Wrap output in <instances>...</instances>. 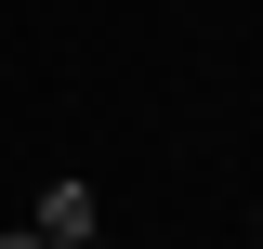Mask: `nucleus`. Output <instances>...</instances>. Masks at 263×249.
I'll use <instances>...</instances> for the list:
<instances>
[{"mask_svg":"<svg viewBox=\"0 0 263 249\" xmlns=\"http://www.w3.org/2000/svg\"><path fill=\"white\" fill-rule=\"evenodd\" d=\"M92 223H105V197L79 184V171H53V184H40V210H27V236H40V249H92Z\"/></svg>","mask_w":263,"mask_h":249,"instance_id":"f257e3e1","label":"nucleus"},{"mask_svg":"<svg viewBox=\"0 0 263 249\" xmlns=\"http://www.w3.org/2000/svg\"><path fill=\"white\" fill-rule=\"evenodd\" d=\"M0 249H40V236H27V223H13V236H0Z\"/></svg>","mask_w":263,"mask_h":249,"instance_id":"f03ea898","label":"nucleus"}]
</instances>
